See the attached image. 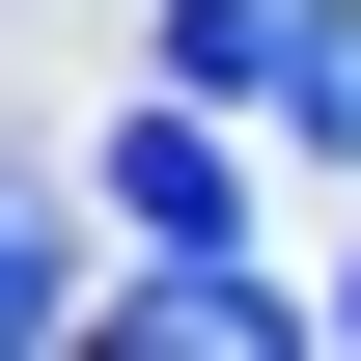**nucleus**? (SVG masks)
Returning a JSON list of instances; mask_svg holds the SVG:
<instances>
[{"label":"nucleus","instance_id":"f257e3e1","mask_svg":"<svg viewBox=\"0 0 361 361\" xmlns=\"http://www.w3.org/2000/svg\"><path fill=\"white\" fill-rule=\"evenodd\" d=\"M111 334H167V361H278V334H306V278H250V250H139Z\"/></svg>","mask_w":361,"mask_h":361},{"label":"nucleus","instance_id":"f03ea898","mask_svg":"<svg viewBox=\"0 0 361 361\" xmlns=\"http://www.w3.org/2000/svg\"><path fill=\"white\" fill-rule=\"evenodd\" d=\"M250 111H278V139H334V167H361V0H278V28H250Z\"/></svg>","mask_w":361,"mask_h":361},{"label":"nucleus","instance_id":"7ed1b4c3","mask_svg":"<svg viewBox=\"0 0 361 361\" xmlns=\"http://www.w3.org/2000/svg\"><path fill=\"white\" fill-rule=\"evenodd\" d=\"M111 223L139 250H223V139H111Z\"/></svg>","mask_w":361,"mask_h":361},{"label":"nucleus","instance_id":"20e7f679","mask_svg":"<svg viewBox=\"0 0 361 361\" xmlns=\"http://www.w3.org/2000/svg\"><path fill=\"white\" fill-rule=\"evenodd\" d=\"M0 334H84V223L56 195H0Z\"/></svg>","mask_w":361,"mask_h":361},{"label":"nucleus","instance_id":"39448f33","mask_svg":"<svg viewBox=\"0 0 361 361\" xmlns=\"http://www.w3.org/2000/svg\"><path fill=\"white\" fill-rule=\"evenodd\" d=\"M334 334H361V250H334Z\"/></svg>","mask_w":361,"mask_h":361}]
</instances>
